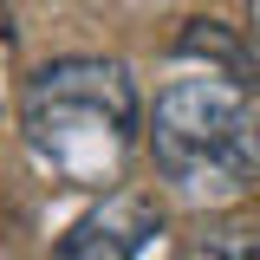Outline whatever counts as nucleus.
<instances>
[{
	"instance_id": "nucleus-1",
	"label": "nucleus",
	"mask_w": 260,
	"mask_h": 260,
	"mask_svg": "<svg viewBox=\"0 0 260 260\" xmlns=\"http://www.w3.org/2000/svg\"><path fill=\"white\" fill-rule=\"evenodd\" d=\"M26 143L72 182H98L137 137V85L117 59H59L26 85Z\"/></svg>"
},
{
	"instance_id": "nucleus-2",
	"label": "nucleus",
	"mask_w": 260,
	"mask_h": 260,
	"mask_svg": "<svg viewBox=\"0 0 260 260\" xmlns=\"http://www.w3.org/2000/svg\"><path fill=\"white\" fill-rule=\"evenodd\" d=\"M241 78H176L169 91L156 98V117H150V150H156V169L182 189H208V182H228L241 189V162H234V130H241Z\"/></svg>"
},
{
	"instance_id": "nucleus-3",
	"label": "nucleus",
	"mask_w": 260,
	"mask_h": 260,
	"mask_svg": "<svg viewBox=\"0 0 260 260\" xmlns=\"http://www.w3.org/2000/svg\"><path fill=\"white\" fill-rule=\"evenodd\" d=\"M150 234H156V202L117 189V195H104L91 215L59 241L52 260H137Z\"/></svg>"
},
{
	"instance_id": "nucleus-4",
	"label": "nucleus",
	"mask_w": 260,
	"mask_h": 260,
	"mask_svg": "<svg viewBox=\"0 0 260 260\" xmlns=\"http://www.w3.org/2000/svg\"><path fill=\"white\" fill-rule=\"evenodd\" d=\"M176 52H182V59H208L215 72L241 78V85L254 78V52H247V46L221 26V20H189V26L176 32Z\"/></svg>"
},
{
	"instance_id": "nucleus-5",
	"label": "nucleus",
	"mask_w": 260,
	"mask_h": 260,
	"mask_svg": "<svg viewBox=\"0 0 260 260\" xmlns=\"http://www.w3.org/2000/svg\"><path fill=\"white\" fill-rule=\"evenodd\" d=\"M176 260H260V234L241 228V221H208L182 241Z\"/></svg>"
},
{
	"instance_id": "nucleus-6",
	"label": "nucleus",
	"mask_w": 260,
	"mask_h": 260,
	"mask_svg": "<svg viewBox=\"0 0 260 260\" xmlns=\"http://www.w3.org/2000/svg\"><path fill=\"white\" fill-rule=\"evenodd\" d=\"M234 162H241V176H260V111L254 104L241 111V130H234Z\"/></svg>"
},
{
	"instance_id": "nucleus-7",
	"label": "nucleus",
	"mask_w": 260,
	"mask_h": 260,
	"mask_svg": "<svg viewBox=\"0 0 260 260\" xmlns=\"http://www.w3.org/2000/svg\"><path fill=\"white\" fill-rule=\"evenodd\" d=\"M13 39V13H7V0H0V46Z\"/></svg>"
}]
</instances>
